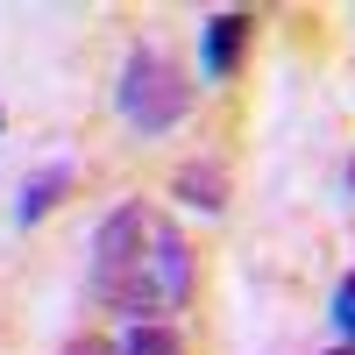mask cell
Segmentation results:
<instances>
[{
	"label": "cell",
	"instance_id": "5b68a950",
	"mask_svg": "<svg viewBox=\"0 0 355 355\" xmlns=\"http://www.w3.org/2000/svg\"><path fill=\"white\" fill-rule=\"evenodd\" d=\"M71 192V157H50V164H36L21 178V192H15V220L21 227H36V220H50V206Z\"/></svg>",
	"mask_w": 355,
	"mask_h": 355
},
{
	"label": "cell",
	"instance_id": "30bf717a",
	"mask_svg": "<svg viewBox=\"0 0 355 355\" xmlns=\"http://www.w3.org/2000/svg\"><path fill=\"white\" fill-rule=\"evenodd\" d=\"M0 128H8V114H0Z\"/></svg>",
	"mask_w": 355,
	"mask_h": 355
},
{
	"label": "cell",
	"instance_id": "8992f818",
	"mask_svg": "<svg viewBox=\"0 0 355 355\" xmlns=\"http://www.w3.org/2000/svg\"><path fill=\"white\" fill-rule=\"evenodd\" d=\"M121 355H185V334H178V327H128Z\"/></svg>",
	"mask_w": 355,
	"mask_h": 355
},
{
	"label": "cell",
	"instance_id": "52a82bcc",
	"mask_svg": "<svg viewBox=\"0 0 355 355\" xmlns=\"http://www.w3.org/2000/svg\"><path fill=\"white\" fill-rule=\"evenodd\" d=\"M334 327H341V341L355 348V270L334 284Z\"/></svg>",
	"mask_w": 355,
	"mask_h": 355
},
{
	"label": "cell",
	"instance_id": "ba28073f",
	"mask_svg": "<svg viewBox=\"0 0 355 355\" xmlns=\"http://www.w3.org/2000/svg\"><path fill=\"white\" fill-rule=\"evenodd\" d=\"M57 355H121V341H107V334H71Z\"/></svg>",
	"mask_w": 355,
	"mask_h": 355
},
{
	"label": "cell",
	"instance_id": "277c9868",
	"mask_svg": "<svg viewBox=\"0 0 355 355\" xmlns=\"http://www.w3.org/2000/svg\"><path fill=\"white\" fill-rule=\"evenodd\" d=\"M171 199H185L192 214H227V164L220 157H192L171 171Z\"/></svg>",
	"mask_w": 355,
	"mask_h": 355
},
{
	"label": "cell",
	"instance_id": "9c48e42d",
	"mask_svg": "<svg viewBox=\"0 0 355 355\" xmlns=\"http://www.w3.org/2000/svg\"><path fill=\"white\" fill-rule=\"evenodd\" d=\"M320 355H355V348H348V341H341V348H320Z\"/></svg>",
	"mask_w": 355,
	"mask_h": 355
},
{
	"label": "cell",
	"instance_id": "6da1fadb",
	"mask_svg": "<svg viewBox=\"0 0 355 355\" xmlns=\"http://www.w3.org/2000/svg\"><path fill=\"white\" fill-rule=\"evenodd\" d=\"M85 284H93V299L107 313H121L128 327H171V320L192 306L199 263H192L185 227H178L157 199H121L93 227Z\"/></svg>",
	"mask_w": 355,
	"mask_h": 355
},
{
	"label": "cell",
	"instance_id": "7a4b0ae2",
	"mask_svg": "<svg viewBox=\"0 0 355 355\" xmlns=\"http://www.w3.org/2000/svg\"><path fill=\"white\" fill-rule=\"evenodd\" d=\"M192 100H199L192 71L178 64L171 50H157V43L128 50L121 78H114V107H121V121H128L135 135H171V128L192 114Z\"/></svg>",
	"mask_w": 355,
	"mask_h": 355
},
{
	"label": "cell",
	"instance_id": "3957f363",
	"mask_svg": "<svg viewBox=\"0 0 355 355\" xmlns=\"http://www.w3.org/2000/svg\"><path fill=\"white\" fill-rule=\"evenodd\" d=\"M249 36H256V15H249V8L206 15V28H199V64H206V78H234V71H242Z\"/></svg>",
	"mask_w": 355,
	"mask_h": 355
}]
</instances>
